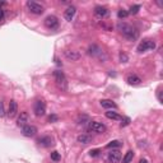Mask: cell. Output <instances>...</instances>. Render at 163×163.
I'll use <instances>...</instances> for the list:
<instances>
[{
  "label": "cell",
  "instance_id": "cell-25",
  "mask_svg": "<svg viewBox=\"0 0 163 163\" xmlns=\"http://www.w3.org/2000/svg\"><path fill=\"white\" fill-rule=\"evenodd\" d=\"M51 159H52L54 162H59V161L61 159L60 153H58V152H52V153H51Z\"/></svg>",
  "mask_w": 163,
  "mask_h": 163
},
{
  "label": "cell",
  "instance_id": "cell-5",
  "mask_svg": "<svg viewBox=\"0 0 163 163\" xmlns=\"http://www.w3.org/2000/svg\"><path fill=\"white\" fill-rule=\"evenodd\" d=\"M33 112L36 116H43L46 114V105L43 101H36L33 105Z\"/></svg>",
  "mask_w": 163,
  "mask_h": 163
},
{
  "label": "cell",
  "instance_id": "cell-17",
  "mask_svg": "<svg viewBox=\"0 0 163 163\" xmlns=\"http://www.w3.org/2000/svg\"><path fill=\"white\" fill-rule=\"evenodd\" d=\"M126 82H127V84H130V85H139L140 83H142V79H140L138 75L131 74V75H129V77H127Z\"/></svg>",
  "mask_w": 163,
  "mask_h": 163
},
{
  "label": "cell",
  "instance_id": "cell-16",
  "mask_svg": "<svg viewBox=\"0 0 163 163\" xmlns=\"http://www.w3.org/2000/svg\"><path fill=\"white\" fill-rule=\"evenodd\" d=\"M100 103L103 108H107V110H116L117 108V105L112 100H102Z\"/></svg>",
  "mask_w": 163,
  "mask_h": 163
},
{
  "label": "cell",
  "instance_id": "cell-10",
  "mask_svg": "<svg viewBox=\"0 0 163 163\" xmlns=\"http://www.w3.org/2000/svg\"><path fill=\"white\" fill-rule=\"evenodd\" d=\"M108 162H111V163H117V162H120V159H121V153H120V150L118 149H116V150H114L112 149V152H110L108 153Z\"/></svg>",
  "mask_w": 163,
  "mask_h": 163
},
{
  "label": "cell",
  "instance_id": "cell-23",
  "mask_svg": "<svg viewBox=\"0 0 163 163\" xmlns=\"http://www.w3.org/2000/svg\"><path fill=\"white\" fill-rule=\"evenodd\" d=\"M117 17L120 18V19H124V18L129 17V12H127V10H125V9H120L117 12Z\"/></svg>",
  "mask_w": 163,
  "mask_h": 163
},
{
  "label": "cell",
  "instance_id": "cell-1",
  "mask_svg": "<svg viewBox=\"0 0 163 163\" xmlns=\"http://www.w3.org/2000/svg\"><path fill=\"white\" fill-rule=\"evenodd\" d=\"M117 29L121 32V35L127 38L129 41H135L138 37H139V31L133 27V26H130L127 23H122V22H120V23L117 24Z\"/></svg>",
  "mask_w": 163,
  "mask_h": 163
},
{
  "label": "cell",
  "instance_id": "cell-33",
  "mask_svg": "<svg viewBox=\"0 0 163 163\" xmlns=\"http://www.w3.org/2000/svg\"><path fill=\"white\" fill-rule=\"evenodd\" d=\"M157 97H158V101L162 103V102H163V100H162V89H158V92H157Z\"/></svg>",
  "mask_w": 163,
  "mask_h": 163
},
{
  "label": "cell",
  "instance_id": "cell-19",
  "mask_svg": "<svg viewBox=\"0 0 163 163\" xmlns=\"http://www.w3.org/2000/svg\"><path fill=\"white\" fill-rule=\"evenodd\" d=\"M77 140L82 144H89V143H92V136L87 135V134H82L77 138Z\"/></svg>",
  "mask_w": 163,
  "mask_h": 163
},
{
  "label": "cell",
  "instance_id": "cell-28",
  "mask_svg": "<svg viewBox=\"0 0 163 163\" xmlns=\"http://www.w3.org/2000/svg\"><path fill=\"white\" fill-rule=\"evenodd\" d=\"M120 60H121V62H126L129 60V58L125 52H120Z\"/></svg>",
  "mask_w": 163,
  "mask_h": 163
},
{
  "label": "cell",
  "instance_id": "cell-3",
  "mask_svg": "<svg viewBox=\"0 0 163 163\" xmlns=\"http://www.w3.org/2000/svg\"><path fill=\"white\" fill-rule=\"evenodd\" d=\"M27 8L29 9L31 13H33L36 15H41L43 12H45V9H43V6L36 2H32V0H29V2H27Z\"/></svg>",
  "mask_w": 163,
  "mask_h": 163
},
{
  "label": "cell",
  "instance_id": "cell-6",
  "mask_svg": "<svg viewBox=\"0 0 163 163\" xmlns=\"http://www.w3.org/2000/svg\"><path fill=\"white\" fill-rule=\"evenodd\" d=\"M88 54H89L91 56L98 58V59H102V56L106 59L105 52L102 51V49H101L100 46H97V45H92V46H89V49H88Z\"/></svg>",
  "mask_w": 163,
  "mask_h": 163
},
{
  "label": "cell",
  "instance_id": "cell-14",
  "mask_svg": "<svg viewBox=\"0 0 163 163\" xmlns=\"http://www.w3.org/2000/svg\"><path fill=\"white\" fill-rule=\"evenodd\" d=\"M38 143L42 145V147H45V148H49L51 145H54V139L51 136H42L38 139Z\"/></svg>",
  "mask_w": 163,
  "mask_h": 163
},
{
  "label": "cell",
  "instance_id": "cell-12",
  "mask_svg": "<svg viewBox=\"0 0 163 163\" xmlns=\"http://www.w3.org/2000/svg\"><path fill=\"white\" fill-rule=\"evenodd\" d=\"M75 13H77V8L71 5V6H69L66 10H65L64 17H65V19H66L68 22H71L73 18H74V15H75Z\"/></svg>",
  "mask_w": 163,
  "mask_h": 163
},
{
  "label": "cell",
  "instance_id": "cell-31",
  "mask_svg": "<svg viewBox=\"0 0 163 163\" xmlns=\"http://www.w3.org/2000/svg\"><path fill=\"white\" fill-rule=\"evenodd\" d=\"M83 120H89V118H88V116H87V115H83V116H79V124H83Z\"/></svg>",
  "mask_w": 163,
  "mask_h": 163
},
{
  "label": "cell",
  "instance_id": "cell-4",
  "mask_svg": "<svg viewBox=\"0 0 163 163\" xmlns=\"http://www.w3.org/2000/svg\"><path fill=\"white\" fill-rule=\"evenodd\" d=\"M156 47V42L152 40H143L142 42L138 45V52H145L147 50H154Z\"/></svg>",
  "mask_w": 163,
  "mask_h": 163
},
{
  "label": "cell",
  "instance_id": "cell-32",
  "mask_svg": "<svg viewBox=\"0 0 163 163\" xmlns=\"http://www.w3.org/2000/svg\"><path fill=\"white\" fill-rule=\"evenodd\" d=\"M5 115V111H4V106H3V103L0 102V117H3Z\"/></svg>",
  "mask_w": 163,
  "mask_h": 163
},
{
  "label": "cell",
  "instance_id": "cell-11",
  "mask_svg": "<svg viewBox=\"0 0 163 163\" xmlns=\"http://www.w3.org/2000/svg\"><path fill=\"white\" fill-rule=\"evenodd\" d=\"M18 114V105L15 101H10L9 103V110H8V116L9 118H14Z\"/></svg>",
  "mask_w": 163,
  "mask_h": 163
},
{
  "label": "cell",
  "instance_id": "cell-30",
  "mask_svg": "<svg viewBox=\"0 0 163 163\" xmlns=\"http://www.w3.org/2000/svg\"><path fill=\"white\" fill-rule=\"evenodd\" d=\"M4 18H5V14H4V10H3V8L0 6V23L4 20Z\"/></svg>",
  "mask_w": 163,
  "mask_h": 163
},
{
  "label": "cell",
  "instance_id": "cell-13",
  "mask_svg": "<svg viewBox=\"0 0 163 163\" xmlns=\"http://www.w3.org/2000/svg\"><path fill=\"white\" fill-rule=\"evenodd\" d=\"M27 122H28V114H27L26 111L20 112V115H19V117H18V120H17V125H18L19 127H23V126L27 125Z\"/></svg>",
  "mask_w": 163,
  "mask_h": 163
},
{
  "label": "cell",
  "instance_id": "cell-8",
  "mask_svg": "<svg viewBox=\"0 0 163 163\" xmlns=\"http://www.w3.org/2000/svg\"><path fill=\"white\" fill-rule=\"evenodd\" d=\"M22 134H23L24 136H27V138H32V136H35L37 134V127L33 126V125L27 124L26 126L22 127Z\"/></svg>",
  "mask_w": 163,
  "mask_h": 163
},
{
  "label": "cell",
  "instance_id": "cell-9",
  "mask_svg": "<svg viewBox=\"0 0 163 163\" xmlns=\"http://www.w3.org/2000/svg\"><path fill=\"white\" fill-rule=\"evenodd\" d=\"M89 129L94 133H98V134H102L106 131V126L102 124V122H98V121H89Z\"/></svg>",
  "mask_w": 163,
  "mask_h": 163
},
{
  "label": "cell",
  "instance_id": "cell-29",
  "mask_svg": "<svg viewBox=\"0 0 163 163\" xmlns=\"http://www.w3.org/2000/svg\"><path fill=\"white\" fill-rule=\"evenodd\" d=\"M58 120H59V117H58L56 115H50V116H49V121H50V122H56Z\"/></svg>",
  "mask_w": 163,
  "mask_h": 163
},
{
  "label": "cell",
  "instance_id": "cell-15",
  "mask_svg": "<svg viewBox=\"0 0 163 163\" xmlns=\"http://www.w3.org/2000/svg\"><path fill=\"white\" fill-rule=\"evenodd\" d=\"M94 14L98 18H105L108 15V9L105 6H96L94 8Z\"/></svg>",
  "mask_w": 163,
  "mask_h": 163
},
{
  "label": "cell",
  "instance_id": "cell-7",
  "mask_svg": "<svg viewBox=\"0 0 163 163\" xmlns=\"http://www.w3.org/2000/svg\"><path fill=\"white\" fill-rule=\"evenodd\" d=\"M45 26L49 29H56L59 27V19L55 15H49L45 19Z\"/></svg>",
  "mask_w": 163,
  "mask_h": 163
},
{
  "label": "cell",
  "instance_id": "cell-24",
  "mask_svg": "<svg viewBox=\"0 0 163 163\" xmlns=\"http://www.w3.org/2000/svg\"><path fill=\"white\" fill-rule=\"evenodd\" d=\"M140 8H142V5H139V4L131 5V8H130V10H129V14H136L140 10Z\"/></svg>",
  "mask_w": 163,
  "mask_h": 163
},
{
  "label": "cell",
  "instance_id": "cell-18",
  "mask_svg": "<svg viewBox=\"0 0 163 163\" xmlns=\"http://www.w3.org/2000/svg\"><path fill=\"white\" fill-rule=\"evenodd\" d=\"M65 56H66L68 59H70L71 61H75V60H78L80 58V54L78 51H71V50H68V51H65Z\"/></svg>",
  "mask_w": 163,
  "mask_h": 163
},
{
  "label": "cell",
  "instance_id": "cell-2",
  "mask_svg": "<svg viewBox=\"0 0 163 163\" xmlns=\"http://www.w3.org/2000/svg\"><path fill=\"white\" fill-rule=\"evenodd\" d=\"M54 78H55V82H56L59 88L66 91V88H68V80H66L65 74L61 70H55V71H54Z\"/></svg>",
  "mask_w": 163,
  "mask_h": 163
},
{
  "label": "cell",
  "instance_id": "cell-34",
  "mask_svg": "<svg viewBox=\"0 0 163 163\" xmlns=\"http://www.w3.org/2000/svg\"><path fill=\"white\" fill-rule=\"evenodd\" d=\"M139 163H148V161H147V159H140Z\"/></svg>",
  "mask_w": 163,
  "mask_h": 163
},
{
  "label": "cell",
  "instance_id": "cell-21",
  "mask_svg": "<svg viewBox=\"0 0 163 163\" xmlns=\"http://www.w3.org/2000/svg\"><path fill=\"white\" fill-rule=\"evenodd\" d=\"M133 158H134V152L133 150H129V152H126V154L122 158V163H130V162L133 161Z\"/></svg>",
  "mask_w": 163,
  "mask_h": 163
},
{
  "label": "cell",
  "instance_id": "cell-22",
  "mask_svg": "<svg viewBox=\"0 0 163 163\" xmlns=\"http://www.w3.org/2000/svg\"><path fill=\"white\" fill-rule=\"evenodd\" d=\"M122 145V143L120 142V140H112L111 143H108L107 144V149H114V148H120Z\"/></svg>",
  "mask_w": 163,
  "mask_h": 163
},
{
  "label": "cell",
  "instance_id": "cell-26",
  "mask_svg": "<svg viewBox=\"0 0 163 163\" xmlns=\"http://www.w3.org/2000/svg\"><path fill=\"white\" fill-rule=\"evenodd\" d=\"M100 154H101V149H92V150L89 152V156L93 157V158L100 157Z\"/></svg>",
  "mask_w": 163,
  "mask_h": 163
},
{
  "label": "cell",
  "instance_id": "cell-20",
  "mask_svg": "<svg viewBox=\"0 0 163 163\" xmlns=\"http://www.w3.org/2000/svg\"><path fill=\"white\" fill-rule=\"evenodd\" d=\"M106 117L111 118V120H121V118H122L117 112H114V111H107L106 112Z\"/></svg>",
  "mask_w": 163,
  "mask_h": 163
},
{
  "label": "cell",
  "instance_id": "cell-27",
  "mask_svg": "<svg viewBox=\"0 0 163 163\" xmlns=\"http://www.w3.org/2000/svg\"><path fill=\"white\" fill-rule=\"evenodd\" d=\"M121 121H122V122H121V125H120V126H121V127H125V126H127V125L130 124V118H129V117H125L124 120L121 118Z\"/></svg>",
  "mask_w": 163,
  "mask_h": 163
}]
</instances>
